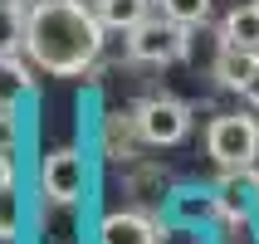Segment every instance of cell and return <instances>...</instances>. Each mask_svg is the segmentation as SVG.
I'll return each mask as SVG.
<instances>
[{
	"instance_id": "obj_7",
	"label": "cell",
	"mask_w": 259,
	"mask_h": 244,
	"mask_svg": "<svg viewBox=\"0 0 259 244\" xmlns=\"http://www.w3.org/2000/svg\"><path fill=\"white\" fill-rule=\"evenodd\" d=\"M98 244H157V225L137 210H117L98 225Z\"/></svg>"
},
{
	"instance_id": "obj_1",
	"label": "cell",
	"mask_w": 259,
	"mask_h": 244,
	"mask_svg": "<svg viewBox=\"0 0 259 244\" xmlns=\"http://www.w3.org/2000/svg\"><path fill=\"white\" fill-rule=\"evenodd\" d=\"M103 20L78 0H34L25 20V54L44 73H83L103 49Z\"/></svg>"
},
{
	"instance_id": "obj_2",
	"label": "cell",
	"mask_w": 259,
	"mask_h": 244,
	"mask_svg": "<svg viewBox=\"0 0 259 244\" xmlns=\"http://www.w3.org/2000/svg\"><path fill=\"white\" fill-rule=\"evenodd\" d=\"M205 152L215 166L225 171H245L259 161V122L245 113H220L210 127H205Z\"/></svg>"
},
{
	"instance_id": "obj_13",
	"label": "cell",
	"mask_w": 259,
	"mask_h": 244,
	"mask_svg": "<svg viewBox=\"0 0 259 244\" xmlns=\"http://www.w3.org/2000/svg\"><path fill=\"white\" fill-rule=\"evenodd\" d=\"M15 234V215H10V201L0 196V239H10Z\"/></svg>"
},
{
	"instance_id": "obj_10",
	"label": "cell",
	"mask_w": 259,
	"mask_h": 244,
	"mask_svg": "<svg viewBox=\"0 0 259 244\" xmlns=\"http://www.w3.org/2000/svg\"><path fill=\"white\" fill-rule=\"evenodd\" d=\"M147 5L152 0H93V10L108 29H132L137 20H147Z\"/></svg>"
},
{
	"instance_id": "obj_6",
	"label": "cell",
	"mask_w": 259,
	"mask_h": 244,
	"mask_svg": "<svg viewBox=\"0 0 259 244\" xmlns=\"http://www.w3.org/2000/svg\"><path fill=\"white\" fill-rule=\"evenodd\" d=\"M210 73H215L220 88H235V93H240V88L259 73V49H235V44H220Z\"/></svg>"
},
{
	"instance_id": "obj_3",
	"label": "cell",
	"mask_w": 259,
	"mask_h": 244,
	"mask_svg": "<svg viewBox=\"0 0 259 244\" xmlns=\"http://www.w3.org/2000/svg\"><path fill=\"white\" fill-rule=\"evenodd\" d=\"M186 29L191 25H181L171 15H147V20H137L127 29V54L137 64H176V59L186 54V44H191Z\"/></svg>"
},
{
	"instance_id": "obj_11",
	"label": "cell",
	"mask_w": 259,
	"mask_h": 244,
	"mask_svg": "<svg viewBox=\"0 0 259 244\" xmlns=\"http://www.w3.org/2000/svg\"><path fill=\"white\" fill-rule=\"evenodd\" d=\"M15 44H25V20H20V10H10L0 0V59H10Z\"/></svg>"
},
{
	"instance_id": "obj_9",
	"label": "cell",
	"mask_w": 259,
	"mask_h": 244,
	"mask_svg": "<svg viewBox=\"0 0 259 244\" xmlns=\"http://www.w3.org/2000/svg\"><path fill=\"white\" fill-rule=\"evenodd\" d=\"M220 39L235 44V49H259V0H245V5H235V10L225 15Z\"/></svg>"
},
{
	"instance_id": "obj_5",
	"label": "cell",
	"mask_w": 259,
	"mask_h": 244,
	"mask_svg": "<svg viewBox=\"0 0 259 244\" xmlns=\"http://www.w3.org/2000/svg\"><path fill=\"white\" fill-rule=\"evenodd\" d=\"M132 122H137V132L152 147H176L191 132V113H186V103H176V98H147L132 113Z\"/></svg>"
},
{
	"instance_id": "obj_4",
	"label": "cell",
	"mask_w": 259,
	"mask_h": 244,
	"mask_svg": "<svg viewBox=\"0 0 259 244\" xmlns=\"http://www.w3.org/2000/svg\"><path fill=\"white\" fill-rule=\"evenodd\" d=\"M83 186H88V166L73 147H59V152H49L39 161V190L54 205H73L83 196Z\"/></svg>"
},
{
	"instance_id": "obj_12",
	"label": "cell",
	"mask_w": 259,
	"mask_h": 244,
	"mask_svg": "<svg viewBox=\"0 0 259 244\" xmlns=\"http://www.w3.org/2000/svg\"><path fill=\"white\" fill-rule=\"evenodd\" d=\"M161 15H171V20H181V25H205L210 0H161Z\"/></svg>"
},
{
	"instance_id": "obj_14",
	"label": "cell",
	"mask_w": 259,
	"mask_h": 244,
	"mask_svg": "<svg viewBox=\"0 0 259 244\" xmlns=\"http://www.w3.org/2000/svg\"><path fill=\"white\" fill-rule=\"evenodd\" d=\"M240 98H245V103H249V108H259V73H254V78H249V83H245V88H240Z\"/></svg>"
},
{
	"instance_id": "obj_8",
	"label": "cell",
	"mask_w": 259,
	"mask_h": 244,
	"mask_svg": "<svg viewBox=\"0 0 259 244\" xmlns=\"http://www.w3.org/2000/svg\"><path fill=\"white\" fill-rule=\"evenodd\" d=\"M220 210H230V215H249L259 205V181H254V166H245V171H230L225 181H220V196H215Z\"/></svg>"
}]
</instances>
